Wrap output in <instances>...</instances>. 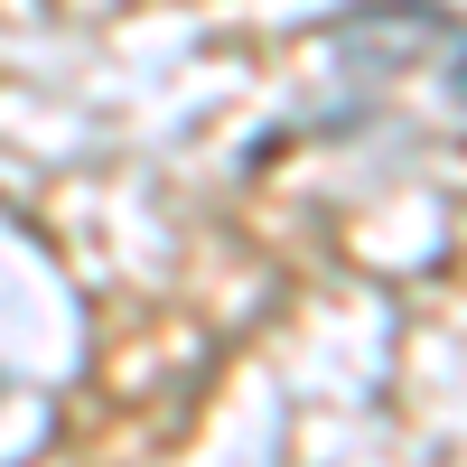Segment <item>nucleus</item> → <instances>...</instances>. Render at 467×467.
I'll use <instances>...</instances> for the list:
<instances>
[{
  "mask_svg": "<svg viewBox=\"0 0 467 467\" xmlns=\"http://www.w3.org/2000/svg\"><path fill=\"white\" fill-rule=\"evenodd\" d=\"M337 57L346 66H420L449 75V94L467 103V19H449L440 0H365L337 19Z\"/></svg>",
  "mask_w": 467,
  "mask_h": 467,
  "instance_id": "f257e3e1",
  "label": "nucleus"
}]
</instances>
